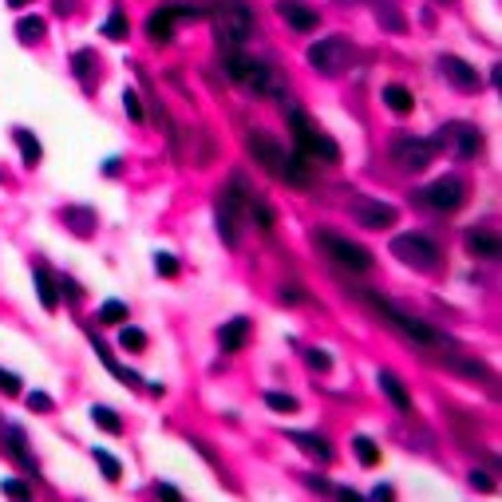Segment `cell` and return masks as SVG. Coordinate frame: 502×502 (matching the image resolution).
Wrapping results in <instances>:
<instances>
[{
    "instance_id": "43",
    "label": "cell",
    "mask_w": 502,
    "mask_h": 502,
    "mask_svg": "<svg viewBox=\"0 0 502 502\" xmlns=\"http://www.w3.org/2000/svg\"><path fill=\"white\" fill-rule=\"evenodd\" d=\"M470 487H475V491H491V479H487L482 470H475V475H470Z\"/></svg>"
},
{
    "instance_id": "13",
    "label": "cell",
    "mask_w": 502,
    "mask_h": 502,
    "mask_svg": "<svg viewBox=\"0 0 502 502\" xmlns=\"http://www.w3.org/2000/svg\"><path fill=\"white\" fill-rule=\"evenodd\" d=\"M352 218L360 222L364 229H388L395 226V206H388V202H380V198H352Z\"/></svg>"
},
{
    "instance_id": "2",
    "label": "cell",
    "mask_w": 502,
    "mask_h": 502,
    "mask_svg": "<svg viewBox=\"0 0 502 502\" xmlns=\"http://www.w3.org/2000/svg\"><path fill=\"white\" fill-rule=\"evenodd\" d=\"M222 67H226V76L238 83V88L253 91V95H277L281 91V79H277V72L265 60H257V55H245V52H226V60H222Z\"/></svg>"
},
{
    "instance_id": "40",
    "label": "cell",
    "mask_w": 502,
    "mask_h": 502,
    "mask_svg": "<svg viewBox=\"0 0 502 502\" xmlns=\"http://www.w3.org/2000/svg\"><path fill=\"white\" fill-rule=\"evenodd\" d=\"M28 407L40 412V415H48V412H52V395H48V392H32V395H28Z\"/></svg>"
},
{
    "instance_id": "21",
    "label": "cell",
    "mask_w": 502,
    "mask_h": 502,
    "mask_svg": "<svg viewBox=\"0 0 502 502\" xmlns=\"http://www.w3.org/2000/svg\"><path fill=\"white\" fill-rule=\"evenodd\" d=\"M384 103L395 111V115H407V111L415 107V99H412V91L404 88V83H388L384 88Z\"/></svg>"
},
{
    "instance_id": "12",
    "label": "cell",
    "mask_w": 502,
    "mask_h": 502,
    "mask_svg": "<svg viewBox=\"0 0 502 502\" xmlns=\"http://www.w3.org/2000/svg\"><path fill=\"white\" fill-rule=\"evenodd\" d=\"M419 198H423L431 210H443V214H451V210H459L463 202H467V186H463V178L447 175V178H435L431 186H423V190H419Z\"/></svg>"
},
{
    "instance_id": "26",
    "label": "cell",
    "mask_w": 502,
    "mask_h": 502,
    "mask_svg": "<svg viewBox=\"0 0 502 502\" xmlns=\"http://www.w3.org/2000/svg\"><path fill=\"white\" fill-rule=\"evenodd\" d=\"M64 222L76 229L79 238H88L91 229H95V218H91V210H64Z\"/></svg>"
},
{
    "instance_id": "1",
    "label": "cell",
    "mask_w": 502,
    "mask_h": 502,
    "mask_svg": "<svg viewBox=\"0 0 502 502\" xmlns=\"http://www.w3.org/2000/svg\"><path fill=\"white\" fill-rule=\"evenodd\" d=\"M364 301H368V305L376 308L404 340H412V344H419V348H451V340L443 337L439 328H431L427 320H419L415 313H404L400 305H392V301H384V297H376V293H364Z\"/></svg>"
},
{
    "instance_id": "33",
    "label": "cell",
    "mask_w": 502,
    "mask_h": 502,
    "mask_svg": "<svg viewBox=\"0 0 502 502\" xmlns=\"http://www.w3.org/2000/svg\"><path fill=\"white\" fill-rule=\"evenodd\" d=\"M99 320H103V325H123V320H127V305H123V301H107V305L99 308Z\"/></svg>"
},
{
    "instance_id": "31",
    "label": "cell",
    "mask_w": 502,
    "mask_h": 502,
    "mask_svg": "<svg viewBox=\"0 0 502 502\" xmlns=\"http://www.w3.org/2000/svg\"><path fill=\"white\" fill-rule=\"evenodd\" d=\"M103 36H107V40H123V36H127V16H123V8H111L107 24H103Z\"/></svg>"
},
{
    "instance_id": "23",
    "label": "cell",
    "mask_w": 502,
    "mask_h": 502,
    "mask_svg": "<svg viewBox=\"0 0 502 502\" xmlns=\"http://www.w3.org/2000/svg\"><path fill=\"white\" fill-rule=\"evenodd\" d=\"M4 435H8V451H12V459H16V463H24L28 470H36V459L28 455V443H24V431H20V427H4Z\"/></svg>"
},
{
    "instance_id": "7",
    "label": "cell",
    "mask_w": 502,
    "mask_h": 502,
    "mask_svg": "<svg viewBox=\"0 0 502 502\" xmlns=\"http://www.w3.org/2000/svg\"><path fill=\"white\" fill-rule=\"evenodd\" d=\"M352 44L344 40V36H325V40H317V44L308 48V64H313V72H320V76H340L344 67L352 64Z\"/></svg>"
},
{
    "instance_id": "5",
    "label": "cell",
    "mask_w": 502,
    "mask_h": 502,
    "mask_svg": "<svg viewBox=\"0 0 502 502\" xmlns=\"http://www.w3.org/2000/svg\"><path fill=\"white\" fill-rule=\"evenodd\" d=\"M245 206H250V190H245V182L241 178H229V186L218 194V233L226 245H238V233H241V214H245Z\"/></svg>"
},
{
    "instance_id": "17",
    "label": "cell",
    "mask_w": 502,
    "mask_h": 502,
    "mask_svg": "<svg viewBox=\"0 0 502 502\" xmlns=\"http://www.w3.org/2000/svg\"><path fill=\"white\" fill-rule=\"evenodd\" d=\"M289 443L301 447L308 459H317V463H332V447L320 435H313V431H289Z\"/></svg>"
},
{
    "instance_id": "15",
    "label": "cell",
    "mask_w": 502,
    "mask_h": 502,
    "mask_svg": "<svg viewBox=\"0 0 502 502\" xmlns=\"http://www.w3.org/2000/svg\"><path fill=\"white\" fill-rule=\"evenodd\" d=\"M439 72H443L459 91H479V83H482L479 72H475L467 60H459V55H439Z\"/></svg>"
},
{
    "instance_id": "41",
    "label": "cell",
    "mask_w": 502,
    "mask_h": 502,
    "mask_svg": "<svg viewBox=\"0 0 502 502\" xmlns=\"http://www.w3.org/2000/svg\"><path fill=\"white\" fill-rule=\"evenodd\" d=\"M0 491H4V494H12V498H28V494H32V491H28V487H24L20 479H4V482H0Z\"/></svg>"
},
{
    "instance_id": "9",
    "label": "cell",
    "mask_w": 502,
    "mask_h": 502,
    "mask_svg": "<svg viewBox=\"0 0 502 502\" xmlns=\"http://www.w3.org/2000/svg\"><path fill=\"white\" fill-rule=\"evenodd\" d=\"M206 12L194 8V4H163L147 16V36L154 44H170L175 40V20H202Z\"/></svg>"
},
{
    "instance_id": "42",
    "label": "cell",
    "mask_w": 502,
    "mask_h": 502,
    "mask_svg": "<svg viewBox=\"0 0 502 502\" xmlns=\"http://www.w3.org/2000/svg\"><path fill=\"white\" fill-rule=\"evenodd\" d=\"M76 76L83 79V83L91 79V52H79V55H76Z\"/></svg>"
},
{
    "instance_id": "11",
    "label": "cell",
    "mask_w": 502,
    "mask_h": 502,
    "mask_svg": "<svg viewBox=\"0 0 502 502\" xmlns=\"http://www.w3.org/2000/svg\"><path fill=\"white\" fill-rule=\"evenodd\" d=\"M431 147H451L459 158H475V154L482 151V131L475 123H447V127L431 139Z\"/></svg>"
},
{
    "instance_id": "44",
    "label": "cell",
    "mask_w": 502,
    "mask_h": 502,
    "mask_svg": "<svg viewBox=\"0 0 502 502\" xmlns=\"http://www.w3.org/2000/svg\"><path fill=\"white\" fill-rule=\"evenodd\" d=\"M154 491H158V494H166V498H178V487H170V482H158Z\"/></svg>"
},
{
    "instance_id": "45",
    "label": "cell",
    "mask_w": 502,
    "mask_h": 502,
    "mask_svg": "<svg viewBox=\"0 0 502 502\" xmlns=\"http://www.w3.org/2000/svg\"><path fill=\"white\" fill-rule=\"evenodd\" d=\"M24 4H28V0H8V8H24Z\"/></svg>"
},
{
    "instance_id": "14",
    "label": "cell",
    "mask_w": 502,
    "mask_h": 502,
    "mask_svg": "<svg viewBox=\"0 0 502 502\" xmlns=\"http://www.w3.org/2000/svg\"><path fill=\"white\" fill-rule=\"evenodd\" d=\"M245 147H250V154L257 158V166H265L273 178H281V166H285V154H289V151H281V147H277L265 131H253L250 139H245Z\"/></svg>"
},
{
    "instance_id": "16",
    "label": "cell",
    "mask_w": 502,
    "mask_h": 502,
    "mask_svg": "<svg viewBox=\"0 0 502 502\" xmlns=\"http://www.w3.org/2000/svg\"><path fill=\"white\" fill-rule=\"evenodd\" d=\"M277 12H281V20L289 24L293 32H313V28L320 24L317 8H308V4H301V0H281Z\"/></svg>"
},
{
    "instance_id": "32",
    "label": "cell",
    "mask_w": 502,
    "mask_h": 502,
    "mask_svg": "<svg viewBox=\"0 0 502 502\" xmlns=\"http://www.w3.org/2000/svg\"><path fill=\"white\" fill-rule=\"evenodd\" d=\"M265 404L281 415H293L297 412V395H285V392H265Z\"/></svg>"
},
{
    "instance_id": "46",
    "label": "cell",
    "mask_w": 502,
    "mask_h": 502,
    "mask_svg": "<svg viewBox=\"0 0 502 502\" xmlns=\"http://www.w3.org/2000/svg\"><path fill=\"white\" fill-rule=\"evenodd\" d=\"M439 4H451V0H439Z\"/></svg>"
},
{
    "instance_id": "36",
    "label": "cell",
    "mask_w": 502,
    "mask_h": 502,
    "mask_svg": "<svg viewBox=\"0 0 502 502\" xmlns=\"http://www.w3.org/2000/svg\"><path fill=\"white\" fill-rule=\"evenodd\" d=\"M305 360H308V368H317V372H328V368H332V356H328L325 348H308Z\"/></svg>"
},
{
    "instance_id": "37",
    "label": "cell",
    "mask_w": 502,
    "mask_h": 502,
    "mask_svg": "<svg viewBox=\"0 0 502 502\" xmlns=\"http://www.w3.org/2000/svg\"><path fill=\"white\" fill-rule=\"evenodd\" d=\"M154 269L163 277H175L178 273V257H170V253H154Z\"/></svg>"
},
{
    "instance_id": "18",
    "label": "cell",
    "mask_w": 502,
    "mask_h": 502,
    "mask_svg": "<svg viewBox=\"0 0 502 502\" xmlns=\"http://www.w3.org/2000/svg\"><path fill=\"white\" fill-rule=\"evenodd\" d=\"M376 384H380V392L392 400L395 412H412V395H407L404 384L395 380V372H380V376H376Z\"/></svg>"
},
{
    "instance_id": "19",
    "label": "cell",
    "mask_w": 502,
    "mask_h": 502,
    "mask_svg": "<svg viewBox=\"0 0 502 502\" xmlns=\"http://www.w3.org/2000/svg\"><path fill=\"white\" fill-rule=\"evenodd\" d=\"M245 340H250V320H245V317H233L229 325L218 328V344H222L226 352H238Z\"/></svg>"
},
{
    "instance_id": "24",
    "label": "cell",
    "mask_w": 502,
    "mask_h": 502,
    "mask_svg": "<svg viewBox=\"0 0 502 502\" xmlns=\"http://www.w3.org/2000/svg\"><path fill=\"white\" fill-rule=\"evenodd\" d=\"M32 281H36V293H40V305L48 308V313H55V285H52V277H48V269H36L32 273Z\"/></svg>"
},
{
    "instance_id": "35",
    "label": "cell",
    "mask_w": 502,
    "mask_h": 502,
    "mask_svg": "<svg viewBox=\"0 0 502 502\" xmlns=\"http://www.w3.org/2000/svg\"><path fill=\"white\" fill-rule=\"evenodd\" d=\"M245 210H250V218L257 222V226H262V229H269V226H273V210L265 206V202H257V198H250V206H245Z\"/></svg>"
},
{
    "instance_id": "39",
    "label": "cell",
    "mask_w": 502,
    "mask_h": 502,
    "mask_svg": "<svg viewBox=\"0 0 502 502\" xmlns=\"http://www.w3.org/2000/svg\"><path fill=\"white\" fill-rule=\"evenodd\" d=\"M0 392H4V395H16V392H20V376L0 368Z\"/></svg>"
},
{
    "instance_id": "34",
    "label": "cell",
    "mask_w": 502,
    "mask_h": 502,
    "mask_svg": "<svg viewBox=\"0 0 502 502\" xmlns=\"http://www.w3.org/2000/svg\"><path fill=\"white\" fill-rule=\"evenodd\" d=\"M119 344L127 352H142L147 348V332H142V328H123L119 332Z\"/></svg>"
},
{
    "instance_id": "25",
    "label": "cell",
    "mask_w": 502,
    "mask_h": 502,
    "mask_svg": "<svg viewBox=\"0 0 502 502\" xmlns=\"http://www.w3.org/2000/svg\"><path fill=\"white\" fill-rule=\"evenodd\" d=\"M16 36H20V44H40L44 40V20L40 16H24L16 24Z\"/></svg>"
},
{
    "instance_id": "30",
    "label": "cell",
    "mask_w": 502,
    "mask_h": 502,
    "mask_svg": "<svg viewBox=\"0 0 502 502\" xmlns=\"http://www.w3.org/2000/svg\"><path fill=\"white\" fill-rule=\"evenodd\" d=\"M91 419H95V423L103 427V431H111V435H119V431H123V419H119L115 412H111V407H103V404L91 407Z\"/></svg>"
},
{
    "instance_id": "8",
    "label": "cell",
    "mask_w": 502,
    "mask_h": 502,
    "mask_svg": "<svg viewBox=\"0 0 502 502\" xmlns=\"http://www.w3.org/2000/svg\"><path fill=\"white\" fill-rule=\"evenodd\" d=\"M392 253L404 265L419 269V273H427V269L439 265V245L431 238H423V233H400V238H392Z\"/></svg>"
},
{
    "instance_id": "27",
    "label": "cell",
    "mask_w": 502,
    "mask_h": 502,
    "mask_svg": "<svg viewBox=\"0 0 502 502\" xmlns=\"http://www.w3.org/2000/svg\"><path fill=\"white\" fill-rule=\"evenodd\" d=\"M91 455H95L99 470H103V479H107V482H119V475H123V467H119V459L111 455V451H103V447H95V451H91Z\"/></svg>"
},
{
    "instance_id": "28",
    "label": "cell",
    "mask_w": 502,
    "mask_h": 502,
    "mask_svg": "<svg viewBox=\"0 0 502 502\" xmlns=\"http://www.w3.org/2000/svg\"><path fill=\"white\" fill-rule=\"evenodd\" d=\"M352 451H356V459H360L364 467H376V463H380V447H376L368 435H356V439H352Z\"/></svg>"
},
{
    "instance_id": "38",
    "label": "cell",
    "mask_w": 502,
    "mask_h": 502,
    "mask_svg": "<svg viewBox=\"0 0 502 502\" xmlns=\"http://www.w3.org/2000/svg\"><path fill=\"white\" fill-rule=\"evenodd\" d=\"M123 107H127V115H131L135 123H142V103H139V95H135L131 88L123 91Z\"/></svg>"
},
{
    "instance_id": "6",
    "label": "cell",
    "mask_w": 502,
    "mask_h": 502,
    "mask_svg": "<svg viewBox=\"0 0 502 502\" xmlns=\"http://www.w3.org/2000/svg\"><path fill=\"white\" fill-rule=\"evenodd\" d=\"M317 245H320V250H325L337 265L352 269V273H368V269H372V253L364 250L360 241L340 238V233H332V229H317Z\"/></svg>"
},
{
    "instance_id": "22",
    "label": "cell",
    "mask_w": 502,
    "mask_h": 502,
    "mask_svg": "<svg viewBox=\"0 0 502 502\" xmlns=\"http://www.w3.org/2000/svg\"><path fill=\"white\" fill-rule=\"evenodd\" d=\"M12 139H16V147H20L24 163H28V166H36V163H40V154H44V147H40V139H36L32 131H24V127H16V131H12Z\"/></svg>"
},
{
    "instance_id": "29",
    "label": "cell",
    "mask_w": 502,
    "mask_h": 502,
    "mask_svg": "<svg viewBox=\"0 0 502 502\" xmlns=\"http://www.w3.org/2000/svg\"><path fill=\"white\" fill-rule=\"evenodd\" d=\"M376 20H380L388 32H407V20L395 12V4H380V8H376Z\"/></svg>"
},
{
    "instance_id": "4",
    "label": "cell",
    "mask_w": 502,
    "mask_h": 502,
    "mask_svg": "<svg viewBox=\"0 0 502 502\" xmlns=\"http://www.w3.org/2000/svg\"><path fill=\"white\" fill-rule=\"evenodd\" d=\"M210 24H214V36H218L222 48H241L253 36V12L241 4V0H218L210 8Z\"/></svg>"
},
{
    "instance_id": "3",
    "label": "cell",
    "mask_w": 502,
    "mask_h": 502,
    "mask_svg": "<svg viewBox=\"0 0 502 502\" xmlns=\"http://www.w3.org/2000/svg\"><path fill=\"white\" fill-rule=\"evenodd\" d=\"M289 131H293V147L301 158H320V163H340V147L308 119L301 107H289Z\"/></svg>"
},
{
    "instance_id": "20",
    "label": "cell",
    "mask_w": 502,
    "mask_h": 502,
    "mask_svg": "<svg viewBox=\"0 0 502 502\" xmlns=\"http://www.w3.org/2000/svg\"><path fill=\"white\" fill-rule=\"evenodd\" d=\"M467 250L475 257H498V238L491 229H467Z\"/></svg>"
},
{
    "instance_id": "10",
    "label": "cell",
    "mask_w": 502,
    "mask_h": 502,
    "mask_svg": "<svg viewBox=\"0 0 502 502\" xmlns=\"http://www.w3.org/2000/svg\"><path fill=\"white\" fill-rule=\"evenodd\" d=\"M431 158H435V147H431V139L400 135V139L392 142V163L400 166V170H412V175H419V170H427V166H431Z\"/></svg>"
}]
</instances>
